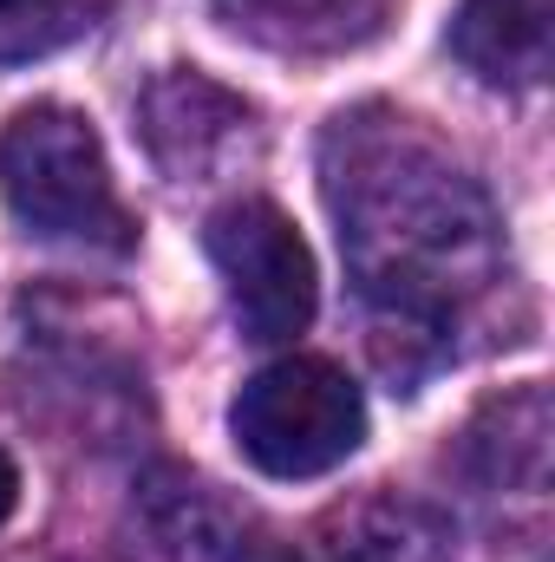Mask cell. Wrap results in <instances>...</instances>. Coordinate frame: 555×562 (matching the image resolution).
I'll return each instance as SVG.
<instances>
[{
    "mask_svg": "<svg viewBox=\"0 0 555 562\" xmlns=\"http://www.w3.org/2000/svg\"><path fill=\"white\" fill-rule=\"evenodd\" d=\"M203 243H209V262L229 288V307H236L249 340L275 347V340H294L314 321V301H320L314 256H307L301 229L287 223V210H275L269 196L223 203L209 216Z\"/></svg>",
    "mask_w": 555,
    "mask_h": 562,
    "instance_id": "cell-4",
    "label": "cell"
},
{
    "mask_svg": "<svg viewBox=\"0 0 555 562\" xmlns=\"http://www.w3.org/2000/svg\"><path fill=\"white\" fill-rule=\"evenodd\" d=\"M229 562H314V557H301V550H287V543L256 537V543H229Z\"/></svg>",
    "mask_w": 555,
    "mask_h": 562,
    "instance_id": "cell-9",
    "label": "cell"
},
{
    "mask_svg": "<svg viewBox=\"0 0 555 562\" xmlns=\"http://www.w3.org/2000/svg\"><path fill=\"white\" fill-rule=\"evenodd\" d=\"M340 562H457L451 530L406 497H373L347 517L340 530Z\"/></svg>",
    "mask_w": 555,
    "mask_h": 562,
    "instance_id": "cell-7",
    "label": "cell"
},
{
    "mask_svg": "<svg viewBox=\"0 0 555 562\" xmlns=\"http://www.w3.org/2000/svg\"><path fill=\"white\" fill-rule=\"evenodd\" d=\"M0 196L33 236L132 249V216L112 183V157L92 119L72 105H26L0 132Z\"/></svg>",
    "mask_w": 555,
    "mask_h": 562,
    "instance_id": "cell-2",
    "label": "cell"
},
{
    "mask_svg": "<svg viewBox=\"0 0 555 562\" xmlns=\"http://www.w3.org/2000/svg\"><path fill=\"white\" fill-rule=\"evenodd\" d=\"M86 20V0H0V66L39 59L59 40H72Z\"/></svg>",
    "mask_w": 555,
    "mask_h": 562,
    "instance_id": "cell-8",
    "label": "cell"
},
{
    "mask_svg": "<svg viewBox=\"0 0 555 562\" xmlns=\"http://www.w3.org/2000/svg\"><path fill=\"white\" fill-rule=\"evenodd\" d=\"M229 431L262 477H327L360 451L366 400L347 380V367L320 353H287L236 393Z\"/></svg>",
    "mask_w": 555,
    "mask_h": 562,
    "instance_id": "cell-3",
    "label": "cell"
},
{
    "mask_svg": "<svg viewBox=\"0 0 555 562\" xmlns=\"http://www.w3.org/2000/svg\"><path fill=\"white\" fill-rule=\"evenodd\" d=\"M138 125L150 157L177 177V183H203L249 132V105L236 92H223L216 79H203L196 66L163 72L138 99Z\"/></svg>",
    "mask_w": 555,
    "mask_h": 562,
    "instance_id": "cell-5",
    "label": "cell"
},
{
    "mask_svg": "<svg viewBox=\"0 0 555 562\" xmlns=\"http://www.w3.org/2000/svg\"><path fill=\"white\" fill-rule=\"evenodd\" d=\"M451 53L484 86H543L550 72V0H464L451 13Z\"/></svg>",
    "mask_w": 555,
    "mask_h": 562,
    "instance_id": "cell-6",
    "label": "cell"
},
{
    "mask_svg": "<svg viewBox=\"0 0 555 562\" xmlns=\"http://www.w3.org/2000/svg\"><path fill=\"white\" fill-rule=\"evenodd\" d=\"M13 504H20V471H13V458L0 451V524L13 517Z\"/></svg>",
    "mask_w": 555,
    "mask_h": 562,
    "instance_id": "cell-10",
    "label": "cell"
},
{
    "mask_svg": "<svg viewBox=\"0 0 555 562\" xmlns=\"http://www.w3.org/2000/svg\"><path fill=\"white\" fill-rule=\"evenodd\" d=\"M327 196L366 301L393 321H444L497 276V216L484 190L406 119H340L327 138Z\"/></svg>",
    "mask_w": 555,
    "mask_h": 562,
    "instance_id": "cell-1",
    "label": "cell"
},
{
    "mask_svg": "<svg viewBox=\"0 0 555 562\" xmlns=\"http://www.w3.org/2000/svg\"><path fill=\"white\" fill-rule=\"evenodd\" d=\"M256 7H269V13H327L340 0H256Z\"/></svg>",
    "mask_w": 555,
    "mask_h": 562,
    "instance_id": "cell-11",
    "label": "cell"
}]
</instances>
